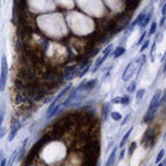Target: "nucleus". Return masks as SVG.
<instances>
[{"mask_svg": "<svg viewBox=\"0 0 166 166\" xmlns=\"http://www.w3.org/2000/svg\"><path fill=\"white\" fill-rule=\"evenodd\" d=\"M135 87H136V82L134 81V82L130 83V86L127 87V92H129V93H132V92L135 91Z\"/></svg>", "mask_w": 166, "mask_h": 166, "instance_id": "nucleus-20", "label": "nucleus"}, {"mask_svg": "<svg viewBox=\"0 0 166 166\" xmlns=\"http://www.w3.org/2000/svg\"><path fill=\"white\" fill-rule=\"evenodd\" d=\"M157 26H158V25H157V22H156V21H153V22L151 24V29H149V31H148V35H149V37H151V35H153L154 33H156Z\"/></svg>", "mask_w": 166, "mask_h": 166, "instance_id": "nucleus-15", "label": "nucleus"}, {"mask_svg": "<svg viewBox=\"0 0 166 166\" xmlns=\"http://www.w3.org/2000/svg\"><path fill=\"white\" fill-rule=\"evenodd\" d=\"M149 44H151V40H149V39H147L145 42H143V46L140 47V52H142V53L145 51L147 48H148V47H149Z\"/></svg>", "mask_w": 166, "mask_h": 166, "instance_id": "nucleus-19", "label": "nucleus"}, {"mask_svg": "<svg viewBox=\"0 0 166 166\" xmlns=\"http://www.w3.org/2000/svg\"><path fill=\"white\" fill-rule=\"evenodd\" d=\"M124 52H126V48H124V47H116L114 51L112 52V55H113L114 59H118V57H121L122 55H124Z\"/></svg>", "mask_w": 166, "mask_h": 166, "instance_id": "nucleus-9", "label": "nucleus"}, {"mask_svg": "<svg viewBox=\"0 0 166 166\" xmlns=\"http://www.w3.org/2000/svg\"><path fill=\"white\" fill-rule=\"evenodd\" d=\"M20 129H21V124H18L17 127H15V129L12 130V132H10V135H9V142H12V140L15 139V138H16V134L18 132V130H20Z\"/></svg>", "mask_w": 166, "mask_h": 166, "instance_id": "nucleus-16", "label": "nucleus"}, {"mask_svg": "<svg viewBox=\"0 0 166 166\" xmlns=\"http://www.w3.org/2000/svg\"><path fill=\"white\" fill-rule=\"evenodd\" d=\"M153 1H156V0H153Z\"/></svg>", "mask_w": 166, "mask_h": 166, "instance_id": "nucleus-26", "label": "nucleus"}, {"mask_svg": "<svg viewBox=\"0 0 166 166\" xmlns=\"http://www.w3.org/2000/svg\"><path fill=\"white\" fill-rule=\"evenodd\" d=\"M164 24H165V16H162V18H161V21H160V26H164Z\"/></svg>", "mask_w": 166, "mask_h": 166, "instance_id": "nucleus-25", "label": "nucleus"}, {"mask_svg": "<svg viewBox=\"0 0 166 166\" xmlns=\"http://www.w3.org/2000/svg\"><path fill=\"white\" fill-rule=\"evenodd\" d=\"M145 95V88H140V90L136 91V95H135V99H136V101L139 103L140 100L143 99V96Z\"/></svg>", "mask_w": 166, "mask_h": 166, "instance_id": "nucleus-13", "label": "nucleus"}, {"mask_svg": "<svg viewBox=\"0 0 166 166\" xmlns=\"http://www.w3.org/2000/svg\"><path fill=\"white\" fill-rule=\"evenodd\" d=\"M104 61H105V59H104L103 56H100V57H99V59L95 61V65H93L92 68L90 69V70H91V73H96V71H98L99 69H100V66L103 65V62H104Z\"/></svg>", "mask_w": 166, "mask_h": 166, "instance_id": "nucleus-8", "label": "nucleus"}, {"mask_svg": "<svg viewBox=\"0 0 166 166\" xmlns=\"http://www.w3.org/2000/svg\"><path fill=\"white\" fill-rule=\"evenodd\" d=\"M164 156H165V151L164 149H161V151L158 152V154H157V157H156V160H154V164H160V162L162 161V158H164Z\"/></svg>", "mask_w": 166, "mask_h": 166, "instance_id": "nucleus-14", "label": "nucleus"}, {"mask_svg": "<svg viewBox=\"0 0 166 166\" xmlns=\"http://www.w3.org/2000/svg\"><path fill=\"white\" fill-rule=\"evenodd\" d=\"M109 114H110V117H112L114 121H121V120H122V114H120L118 112H110Z\"/></svg>", "mask_w": 166, "mask_h": 166, "instance_id": "nucleus-18", "label": "nucleus"}, {"mask_svg": "<svg viewBox=\"0 0 166 166\" xmlns=\"http://www.w3.org/2000/svg\"><path fill=\"white\" fill-rule=\"evenodd\" d=\"M132 130H134V127H131V129H129V131L124 134V136L121 139V142H120V145H118V148H124V145H126V143H127V140H129V138L131 136V132H132Z\"/></svg>", "mask_w": 166, "mask_h": 166, "instance_id": "nucleus-6", "label": "nucleus"}, {"mask_svg": "<svg viewBox=\"0 0 166 166\" xmlns=\"http://www.w3.org/2000/svg\"><path fill=\"white\" fill-rule=\"evenodd\" d=\"M96 83H98V79H88V81H84V82H82L81 84L78 86V91H81V90H83V91H88V90H91V88H93L96 86Z\"/></svg>", "mask_w": 166, "mask_h": 166, "instance_id": "nucleus-4", "label": "nucleus"}, {"mask_svg": "<svg viewBox=\"0 0 166 166\" xmlns=\"http://www.w3.org/2000/svg\"><path fill=\"white\" fill-rule=\"evenodd\" d=\"M7 79H8V60H7V56L3 55L1 62H0V91L5 90Z\"/></svg>", "mask_w": 166, "mask_h": 166, "instance_id": "nucleus-2", "label": "nucleus"}, {"mask_svg": "<svg viewBox=\"0 0 166 166\" xmlns=\"http://www.w3.org/2000/svg\"><path fill=\"white\" fill-rule=\"evenodd\" d=\"M161 91H157L156 93L153 95V98H152L151 103H149V107H148V110H147L144 118H143V122L144 123H149L154 118V116H156L157 110H158V108L161 107Z\"/></svg>", "mask_w": 166, "mask_h": 166, "instance_id": "nucleus-1", "label": "nucleus"}, {"mask_svg": "<svg viewBox=\"0 0 166 166\" xmlns=\"http://www.w3.org/2000/svg\"><path fill=\"white\" fill-rule=\"evenodd\" d=\"M90 69H91V64L88 62L87 65H86V68H84V69H82V71H81V73L78 74V77H79V78H82L83 75H86V74H87L88 71H90Z\"/></svg>", "mask_w": 166, "mask_h": 166, "instance_id": "nucleus-17", "label": "nucleus"}, {"mask_svg": "<svg viewBox=\"0 0 166 166\" xmlns=\"http://www.w3.org/2000/svg\"><path fill=\"white\" fill-rule=\"evenodd\" d=\"M124 157V149L121 148V153H120V157H118V160H122Z\"/></svg>", "mask_w": 166, "mask_h": 166, "instance_id": "nucleus-24", "label": "nucleus"}, {"mask_svg": "<svg viewBox=\"0 0 166 166\" xmlns=\"http://www.w3.org/2000/svg\"><path fill=\"white\" fill-rule=\"evenodd\" d=\"M130 118H131V114H127V116H126V117H124V118H123V120H121V121H122V124H123V126H124V124H126V123H127V121H129V120H130Z\"/></svg>", "mask_w": 166, "mask_h": 166, "instance_id": "nucleus-22", "label": "nucleus"}, {"mask_svg": "<svg viewBox=\"0 0 166 166\" xmlns=\"http://www.w3.org/2000/svg\"><path fill=\"white\" fill-rule=\"evenodd\" d=\"M136 145H138L136 142H132L131 144H130V148H129V154H130V156H131V154L134 153V151L136 149Z\"/></svg>", "mask_w": 166, "mask_h": 166, "instance_id": "nucleus-21", "label": "nucleus"}, {"mask_svg": "<svg viewBox=\"0 0 166 166\" xmlns=\"http://www.w3.org/2000/svg\"><path fill=\"white\" fill-rule=\"evenodd\" d=\"M118 104H121V105H123V107H126V105H129L130 104V96H120L118 98Z\"/></svg>", "mask_w": 166, "mask_h": 166, "instance_id": "nucleus-11", "label": "nucleus"}, {"mask_svg": "<svg viewBox=\"0 0 166 166\" xmlns=\"http://www.w3.org/2000/svg\"><path fill=\"white\" fill-rule=\"evenodd\" d=\"M144 38H145V33H143L142 37L139 38V42H138V44H142V43H143V40H144Z\"/></svg>", "mask_w": 166, "mask_h": 166, "instance_id": "nucleus-23", "label": "nucleus"}, {"mask_svg": "<svg viewBox=\"0 0 166 166\" xmlns=\"http://www.w3.org/2000/svg\"><path fill=\"white\" fill-rule=\"evenodd\" d=\"M134 73H135V61H131V62H129V65H127L126 68H124V71L122 74V79L124 82H127L132 75H134Z\"/></svg>", "mask_w": 166, "mask_h": 166, "instance_id": "nucleus-3", "label": "nucleus"}, {"mask_svg": "<svg viewBox=\"0 0 166 166\" xmlns=\"http://www.w3.org/2000/svg\"><path fill=\"white\" fill-rule=\"evenodd\" d=\"M110 105H112L110 103H107V104H105L104 107H103V117H104V121L107 120L108 116H109V113H110Z\"/></svg>", "mask_w": 166, "mask_h": 166, "instance_id": "nucleus-12", "label": "nucleus"}, {"mask_svg": "<svg viewBox=\"0 0 166 166\" xmlns=\"http://www.w3.org/2000/svg\"><path fill=\"white\" fill-rule=\"evenodd\" d=\"M116 156H117V148H114V149L112 151V153H110L109 158H108V161H107V166H110V165L114 164V161H116Z\"/></svg>", "mask_w": 166, "mask_h": 166, "instance_id": "nucleus-10", "label": "nucleus"}, {"mask_svg": "<svg viewBox=\"0 0 166 166\" xmlns=\"http://www.w3.org/2000/svg\"><path fill=\"white\" fill-rule=\"evenodd\" d=\"M145 13H147V10H143L142 13H139V16H138L136 18H135V21L132 22V24H131V25H130V26H129V31H131V30L134 29L135 26H138V25L140 24V21L143 20V17H144V16H145Z\"/></svg>", "mask_w": 166, "mask_h": 166, "instance_id": "nucleus-5", "label": "nucleus"}, {"mask_svg": "<svg viewBox=\"0 0 166 166\" xmlns=\"http://www.w3.org/2000/svg\"><path fill=\"white\" fill-rule=\"evenodd\" d=\"M152 20V12H148V13H145V16L143 17V20L140 21V24H139V26L142 27V29H144L145 26H148V24L151 22Z\"/></svg>", "mask_w": 166, "mask_h": 166, "instance_id": "nucleus-7", "label": "nucleus"}]
</instances>
